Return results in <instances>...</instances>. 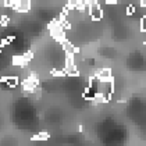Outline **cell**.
<instances>
[{
    "instance_id": "4fadbf2b",
    "label": "cell",
    "mask_w": 146,
    "mask_h": 146,
    "mask_svg": "<svg viewBox=\"0 0 146 146\" xmlns=\"http://www.w3.org/2000/svg\"><path fill=\"white\" fill-rule=\"evenodd\" d=\"M139 3H141V6H143V7L146 6V0H139Z\"/></svg>"
},
{
    "instance_id": "5bb4252c",
    "label": "cell",
    "mask_w": 146,
    "mask_h": 146,
    "mask_svg": "<svg viewBox=\"0 0 146 146\" xmlns=\"http://www.w3.org/2000/svg\"><path fill=\"white\" fill-rule=\"evenodd\" d=\"M0 49H1V45H0Z\"/></svg>"
},
{
    "instance_id": "5b68a950",
    "label": "cell",
    "mask_w": 146,
    "mask_h": 146,
    "mask_svg": "<svg viewBox=\"0 0 146 146\" xmlns=\"http://www.w3.org/2000/svg\"><path fill=\"white\" fill-rule=\"evenodd\" d=\"M60 43H61V46H63V49H64V52L67 53V56H75V52H77V49L74 47V45L70 42V40H67L66 38L63 39V40H60Z\"/></svg>"
},
{
    "instance_id": "52a82bcc",
    "label": "cell",
    "mask_w": 146,
    "mask_h": 146,
    "mask_svg": "<svg viewBox=\"0 0 146 146\" xmlns=\"http://www.w3.org/2000/svg\"><path fill=\"white\" fill-rule=\"evenodd\" d=\"M1 81L6 82L7 86H11V88L17 86V84H18V78H17V77H3Z\"/></svg>"
},
{
    "instance_id": "7c38bea8",
    "label": "cell",
    "mask_w": 146,
    "mask_h": 146,
    "mask_svg": "<svg viewBox=\"0 0 146 146\" xmlns=\"http://www.w3.org/2000/svg\"><path fill=\"white\" fill-rule=\"evenodd\" d=\"M106 3H117V1H120V0H104Z\"/></svg>"
},
{
    "instance_id": "7a4b0ae2",
    "label": "cell",
    "mask_w": 146,
    "mask_h": 146,
    "mask_svg": "<svg viewBox=\"0 0 146 146\" xmlns=\"http://www.w3.org/2000/svg\"><path fill=\"white\" fill-rule=\"evenodd\" d=\"M6 4L18 13H28L31 10V0H6Z\"/></svg>"
},
{
    "instance_id": "3957f363",
    "label": "cell",
    "mask_w": 146,
    "mask_h": 146,
    "mask_svg": "<svg viewBox=\"0 0 146 146\" xmlns=\"http://www.w3.org/2000/svg\"><path fill=\"white\" fill-rule=\"evenodd\" d=\"M88 11L92 20L95 21H99L103 17V10H102L100 4H99V0H92L89 4H88Z\"/></svg>"
},
{
    "instance_id": "8992f818",
    "label": "cell",
    "mask_w": 146,
    "mask_h": 146,
    "mask_svg": "<svg viewBox=\"0 0 146 146\" xmlns=\"http://www.w3.org/2000/svg\"><path fill=\"white\" fill-rule=\"evenodd\" d=\"M96 77L100 79H109V78H111V71H110V68H102V70L98 71V75Z\"/></svg>"
},
{
    "instance_id": "8fae6325",
    "label": "cell",
    "mask_w": 146,
    "mask_h": 146,
    "mask_svg": "<svg viewBox=\"0 0 146 146\" xmlns=\"http://www.w3.org/2000/svg\"><path fill=\"white\" fill-rule=\"evenodd\" d=\"M7 23H9V18H7V17H3L1 21H0V24H3V25H6Z\"/></svg>"
},
{
    "instance_id": "ba28073f",
    "label": "cell",
    "mask_w": 146,
    "mask_h": 146,
    "mask_svg": "<svg viewBox=\"0 0 146 146\" xmlns=\"http://www.w3.org/2000/svg\"><path fill=\"white\" fill-rule=\"evenodd\" d=\"M49 138V135L46 134V132H42V134H39V135H36V136H34L32 139L34 141H46Z\"/></svg>"
},
{
    "instance_id": "6da1fadb",
    "label": "cell",
    "mask_w": 146,
    "mask_h": 146,
    "mask_svg": "<svg viewBox=\"0 0 146 146\" xmlns=\"http://www.w3.org/2000/svg\"><path fill=\"white\" fill-rule=\"evenodd\" d=\"M49 31L53 39L56 40H63L66 38V27L61 21H53V23L49 24Z\"/></svg>"
},
{
    "instance_id": "9c48e42d",
    "label": "cell",
    "mask_w": 146,
    "mask_h": 146,
    "mask_svg": "<svg viewBox=\"0 0 146 146\" xmlns=\"http://www.w3.org/2000/svg\"><path fill=\"white\" fill-rule=\"evenodd\" d=\"M141 31H142V32H146V15L141 18Z\"/></svg>"
},
{
    "instance_id": "277c9868",
    "label": "cell",
    "mask_w": 146,
    "mask_h": 146,
    "mask_svg": "<svg viewBox=\"0 0 146 146\" xmlns=\"http://www.w3.org/2000/svg\"><path fill=\"white\" fill-rule=\"evenodd\" d=\"M32 54L28 53V54H18V56H14L13 57V64L14 66H27L28 61L31 60Z\"/></svg>"
},
{
    "instance_id": "30bf717a",
    "label": "cell",
    "mask_w": 146,
    "mask_h": 146,
    "mask_svg": "<svg viewBox=\"0 0 146 146\" xmlns=\"http://www.w3.org/2000/svg\"><path fill=\"white\" fill-rule=\"evenodd\" d=\"M127 9H128V10H127V14H134L135 13V6H132V4H129Z\"/></svg>"
}]
</instances>
